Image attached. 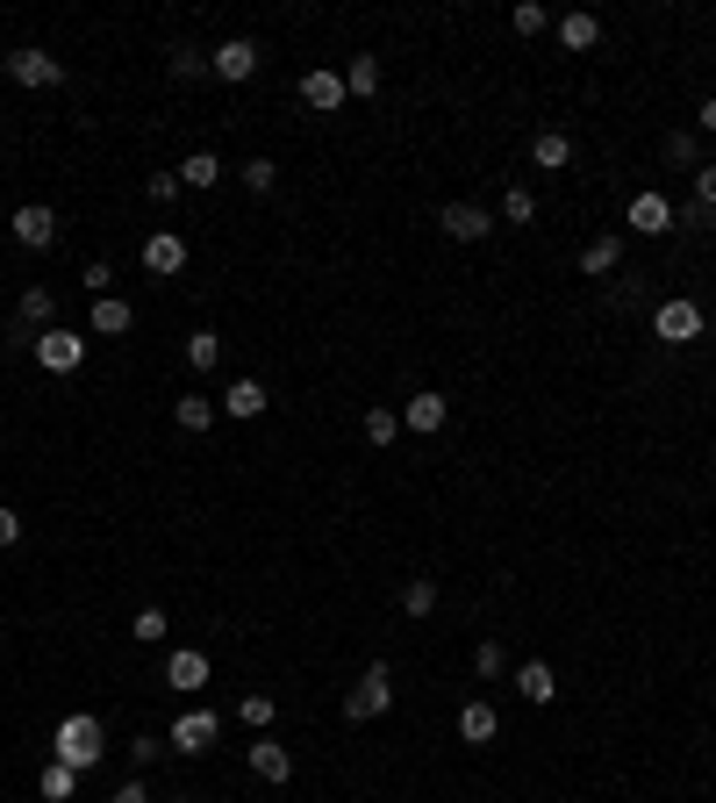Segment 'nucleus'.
Segmentation results:
<instances>
[{
  "label": "nucleus",
  "instance_id": "0eeeda50",
  "mask_svg": "<svg viewBox=\"0 0 716 803\" xmlns=\"http://www.w3.org/2000/svg\"><path fill=\"white\" fill-rule=\"evenodd\" d=\"M216 732H222L216 710H179V718H173V739H165V747H179V753H208V747H216Z\"/></svg>",
  "mask_w": 716,
  "mask_h": 803
},
{
  "label": "nucleus",
  "instance_id": "4c0bfd02",
  "mask_svg": "<svg viewBox=\"0 0 716 803\" xmlns=\"http://www.w3.org/2000/svg\"><path fill=\"white\" fill-rule=\"evenodd\" d=\"M695 208H703V216H716V165H703V173H695Z\"/></svg>",
  "mask_w": 716,
  "mask_h": 803
},
{
  "label": "nucleus",
  "instance_id": "f3484780",
  "mask_svg": "<svg viewBox=\"0 0 716 803\" xmlns=\"http://www.w3.org/2000/svg\"><path fill=\"white\" fill-rule=\"evenodd\" d=\"M445 416H452V402H445V395H416V402L402 409V423H408V431H416V437L445 431Z\"/></svg>",
  "mask_w": 716,
  "mask_h": 803
},
{
  "label": "nucleus",
  "instance_id": "2eb2a0df",
  "mask_svg": "<svg viewBox=\"0 0 716 803\" xmlns=\"http://www.w3.org/2000/svg\"><path fill=\"white\" fill-rule=\"evenodd\" d=\"M495 732H501L495 703H480V696H474V703L459 710V739H466V747H495Z\"/></svg>",
  "mask_w": 716,
  "mask_h": 803
},
{
  "label": "nucleus",
  "instance_id": "72a5a7b5",
  "mask_svg": "<svg viewBox=\"0 0 716 803\" xmlns=\"http://www.w3.org/2000/svg\"><path fill=\"white\" fill-rule=\"evenodd\" d=\"M474 675H480V681L509 675V660H501V646H495V639H480V646H474Z\"/></svg>",
  "mask_w": 716,
  "mask_h": 803
},
{
  "label": "nucleus",
  "instance_id": "c85d7f7f",
  "mask_svg": "<svg viewBox=\"0 0 716 803\" xmlns=\"http://www.w3.org/2000/svg\"><path fill=\"white\" fill-rule=\"evenodd\" d=\"M272 710H280V703H272V696H266V689H251V696H237V718H243V724H251V732H266V724H272Z\"/></svg>",
  "mask_w": 716,
  "mask_h": 803
},
{
  "label": "nucleus",
  "instance_id": "2f4dec72",
  "mask_svg": "<svg viewBox=\"0 0 716 803\" xmlns=\"http://www.w3.org/2000/svg\"><path fill=\"white\" fill-rule=\"evenodd\" d=\"M216 359H222V338H216V330H194V338H187V367H216Z\"/></svg>",
  "mask_w": 716,
  "mask_h": 803
},
{
  "label": "nucleus",
  "instance_id": "1a4fd4ad",
  "mask_svg": "<svg viewBox=\"0 0 716 803\" xmlns=\"http://www.w3.org/2000/svg\"><path fill=\"white\" fill-rule=\"evenodd\" d=\"M623 223H631V230H645V237H666L674 230V202H666V194H631V208H623Z\"/></svg>",
  "mask_w": 716,
  "mask_h": 803
},
{
  "label": "nucleus",
  "instance_id": "a19ab883",
  "mask_svg": "<svg viewBox=\"0 0 716 803\" xmlns=\"http://www.w3.org/2000/svg\"><path fill=\"white\" fill-rule=\"evenodd\" d=\"M666 158H674V165H695V136L674 130V136H666Z\"/></svg>",
  "mask_w": 716,
  "mask_h": 803
},
{
  "label": "nucleus",
  "instance_id": "7ed1b4c3",
  "mask_svg": "<svg viewBox=\"0 0 716 803\" xmlns=\"http://www.w3.org/2000/svg\"><path fill=\"white\" fill-rule=\"evenodd\" d=\"M652 338H660V344H688V338H703V301H688V295L660 301V316H652Z\"/></svg>",
  "mask_w": 716,
  "mask_h": 803
},
{
  "label": "nucleus",
  "instance_id": "473e14b6",
  "mask_svg": "<svg viewBox=\"0 0 716 803\" xmlns=\"http://www.w3.org/2000/svg\"><path fill=\"white\" fill-rule=\"evenodd\" d=\"M165 65H173V80H201V72H208V51H194V43H179V51L165 58Z\"/></svg>",
  "mask_w": 716,
  "mask_h": 803
},
{
  "label": "nucleus",
  "instance_id": "4468645a",
  "mask_svg": "<svg viewBox=\"0 0 716 803\" xmlns=\"http://www.w3.org/2000/svg\"><path fill=\"white\" fill-rule=\"evenodd\" d=\"M216 409H222V416H237V423H251V416H266V388L237 373V381L222 388V402H216Z\"/></svg>",
  "mask_w": 716,
  "mask_h": 803
},
{
  "label": "nucleus",
  "instance_id": "aec40b11",
  "mask_svg": "<svg viewBox=\"0 0 716 803\" xmlns=\"http://www.w3.org/2000/svg\"><path fill=\"white\" fill-rule=\"evenodd\" d=\"M616 266H623V237H588V251H581L588 280H602V272H616Z\"/></svg>",
  "mask_w": 716,
  "mask_h": 803
},
{
  "label": "nucleus",
  "instance_id": "423d86ee",
  "mask_svg": "<svg viewBox=\"0 0 716 803\" xmlns=\"http://www.w3.org/2000/svg\"><path fill=\"white\" fill-rule=\"evenodd\" d=\"M208 72H216V80H230V86H243V80L258 72V43H251V37L216 43V51H208Z\"/></svg>",
  "mask_w": 716,
  "mask_h": 803
},
{
  "label": "nucleus",
  "instance_id": "c756f323",
  "mask_svg": "<svg viewBox=\"0 0 716 803\" xmlns=\"http://www.w3.org/2000/svg\"><path fill=\"white\" fill-rule=\"evenodd\" d=\"M402 437V416L394 409H365V445H394Z\"/></svg>",
  "mask_w": 716,
  "mask_h": 803
},
{
  "label": "nucleus",
  "instance_id": "6ab92c4d",
  "mask_svg": "<svg viewBox=\"0 0 716 803\" xmlns=\"http://www.w3.org/2000/svg\"><path fill=\"white\" fill-rule=\"evenodd\" d=\"M559 43H567V51H595V43H602V22H595L588 8L559 14Z\"/></svg>",
  "mask_w": 716,
  "mask_h": 803
},
{
  "label": "nucleus",
  "instance_id": "37998d69",
  "mask_svg": "<svg viewBox=\"0 0 716 803\" xmlns=\"http://www.w3.org/2000/svg\"><path fill=\"white\" fill-rule=\"evenodd\" d=\"M0 545H22V517L14 509H0Z\"/></svg>",
  "mask_w": 716,
  "mask_h": 803
},
{
  "label": "nucleus",
  "instance_id": "f704fd0d",
  "mask_svg": "<svg viewBox=\"0 0 716 803\" xmlns=\"http://www.w3.org/2000/svg\"><path fill=\"white\" fill-rule=\"evenodd\" d=\"M129 639H144V646H158V639H165V610H158V603H151V610H136Z\"/></svg>",
  "mask_w": 716,
  "mask_h": 803
},
{
  "label": "nucleus",
  "instance_id": "412c9836",
  "mask_svg": "<svg viewBox=\"0 0 716 803\" xmlns=\"http://www.w3.org/2000/svg\"><path fill=\"white\" fill-rule=\"evenodd\" d=\"M516 689H523V703H552L559 681H552V668H544V660H523V668H516Z\"/></svg>",
  "mask_w": 716,
  "mask_h": 803
},
{
  "label": "nucleus",
  "instance_id": "c03bdc74",
  "mask_svg": "<svg viewBox=\"0 0 716 803\" xmlns=\"http://www.w3.org/2000/svg\"><path fill=\"white\" fill-rule=\"evenodd\" d=\"M108 803H151V790H144V782H122V790H115Z\"/></svg>",
  "mask_w": 716,
  "mask_h": 803
},
{
  "label": "nucleus",
  "instance_id": "cd10ccee",
  "mask_svg": "<svg viewBox=\"0 0 716 803\" xmlns=\"http://www.w3.org/2000/svg\"><path fill=\"white\" fill-rule=\"evenodd\" d=\"M402 610H408V617H430V610H437V581H430V574H416V581L402 588Z\"/></svg>",
  "mask_w": 716,
  "mask_h": 803
},
{
  "label": "nucleus",
  "instance_id": "a878e982",
  "mask_svg": "<svg viewBox=\"0 0 716 803\" xmlns=\"http://www.w3.org/2000/svg\"><path fill=\"white\" fill-rule=\"evenodd\" d=\"M222 179V158L216 151H187V165H179V187H216Z\"/></svg>",
  "mask_w": 716,
  "mask_h": 803
},
{
  "label": "nucleus",
  "instance_id": "f03ea898",
  "mask_svg": "<svg viewBox=\"0 0 716 803\" xmlns=\"http://www.w3.org/2000/svg\"><path fill=\"white\" fill-rule=\"evenodd\" d=\"M387 660H373V668H365L359 675V689H344V718H352V724H365V718H380V710H387L394 703V689H387Z\"/></svg>",
  "mask_w": 716,
  "mask_h": 803
},
{
  "label": "nucleus",
  "instance_id": "dca6fc26",
  "mask_svg": "<svg viewBox=\"0 0 716 803\" xmlns=\"http://www.w3.org/2000/svg\"><path fill=\"white\" fill-rule=\"evenodd\" d=\"M251 775L258 782H287V775H294V753H287L280 739H258V747H251Z\"/></svg>",
  "mask_w": 716,
  "mask_h": 803
},
{
  "label": "nucleus",
  "instance_id": "9b49d317",
  "mask_svg": "<svg viewBox=\"0 0 716 803\" xmlns=\"http://www.w3.org/2000/svg\"><path fill=\"white\" fill-rule=\"evenodd\" d=\"M301 101H309V109H315V115H338V109H344V101H352V94H344V72H330V65H315V72H301Z\"/></svg>",
  "mask_w": 716,
  "mask_h": 803
},
{
  "label": "nucleus",
  "instance_id": "79ce46f5",
  "mask_svg": "<svg viewBox=\"0 0 716 803\" xmlns=\"http://www.w3.org/2000/svg\"><path fill=\"white\" fill-rule=\"evenodd\" d=\"M144 194H151V202H173V194H179V173H151Z\"/></svg>",
  "mask_w": 716,
  "mask_h": 803
},
{
  "label": "nucleus",
  "instance_id": "39448f33",
  "mask_svg": "<svg viewBox=\"0 0 716 803\" xmlns=\"http://www.w3.org/2000/svg\"><path fill=\"white\" fill-rule=\"evenodd\" d=\"M37 367L43 373H80L86 367V338H80V330H43V338H37Z\"/></svg>",
  "mask_w": 716,
  "mask_h": 803
},
{
  "label": "nucleus",
  "instance_id": "393cba45",
  "mask_svg": "<svg viewBox=\"0 0 716 803\" xmlns=\"http://www.w3.org/2000/svg\"><path fill=\"white\" fill-rule=\"evenodd\" d=\"M344 94H352V101H373L380 94V58H352V65H344Z\"/></svg>",
  "mask_w": 716,
  "mask_h": 803
},
{
  "label": "nucleus",
  "instance_id": "6e6552de",
  "mask_svg": "<svg viewBox=\"0 0 716 803\" xmlns=\"http://www.w3.org/2000/svg\"><path fill=\"white\" fill-rule=\"evenodd\" d=\"M437 223H445L452 245H480V237L495 230V216H487L480 202H445V216H437Z\"/></svg>",
  "mask_w": 716,
  "mask_h": 803
},
{
  "label": "nucleus",
  "instance_id": "e433bc0d",
  "mask_svg": "<svg viewBox=\"0 0 716 803\" xmlns=\"http://www.w3.org/2000/svg\"><path fill=\"white\" fill-rule=\"evenodd\" d=\"M501 216H509V223H530V216H538V202H530V187H509V194H501Z\"/></svg>",
  "mask_w": 716,
  "mask_h": 803
},
{
  "label": "nucleus",
  "instance_id": "b1692460",
  "mask_svg": "<svg viewBox=\"0 0 716 803\" xmlns=\"http://www.w3.org/2000/svg\"><path fill=\"white\" fill-rule=\"evenodd\" d=\"M72 790H80V768H65V761L43 768V782H37V796H43V803H72Z\"/></svg>",
  "mask_w": 716,
  "mask_h": 803
},
{
  "label": "nucleus",
  "instance_id": "c9c22d12",
  "mask_svg": "<svg viewBox=\"0 0 716 803\" xmlns=\"http://www.w3.org/2000/svg\"><path fill=\"white\" fill-rule=\"evenodd\" d=\"M272 179H280V165H272V158H251V165H243V187H251V194H272Z\"/></svg>",
  "mask_w": 716,
  "mask_h": 803
},
{
  "label": "nucleus",
  "instance_id": "f8f14e48",
  "mask_svg": "<svg viewBox=\"0 0 716 803\" xmlns=\"http://www.w3.org/2000/svg\"><path fill=\"white\" fill-rule=\"evenodd\" d=\"M144 272H158V280H173V272H187V237H179V230H158V237H144Z\"/></svg>",
  "mask_w": 716,
  "mask_h": 803
},
{
  "label": "nucleus",
  "instance_id": "9d476101",
  "mask_svg": "<svg viewBox=\"0 0 716 803\" xmlns=\"http://www.w3.org/2000/svg\"><path fill=\"white\" fill-rule=\"evenodd\" d=\"M14 245H22V251H51V245H58V216H51L43 202L14 208Z\"/></svg>",
  "mask_w": 716,
  "mask_h": 803
},
{
  "label": "nucleus",
  "instance_id": "bb28decb",
  "mask_svg": "<svg viewBox=\"0 0 716 803\" xmlns=\"http://www.w3.org/2000/svg\"><path fill=\"white\" fill-rule=\"evenodd\" d=\"M94 330H101V338H122V330H129V301H122V295H101L94 301Z\"/></svg>",
  "mask_w": 716,
  "mask_h": 803
},
{
  "label": "nucleus",
  "instance_id": "a211bd4d",
  "mask_svg": "<svg viewBox=\"0 0 716 803\" xmlns=\"http://www.w3.org/2000/svg\"><path fill=\"white\" fill-rule=\"evenodd\" d=\"M165 681H173V689H208V653H194V646H179V653L165 660Z\"/></svg>",
  "mask_w": 716,
  "mask_h": 803
},
{
  "label": "nucleus",
  "instance_id": "ddd939ff",
  "mask_svg": "<svg viewBox=\"0 0 716 803\" xmlns=\"http://www.w3.org/2000/svg\"><path fill=\"white\" fill-rule=\"evenodd\" d=\"M530 165H538V173H567L573 165V136L567 130H538L530 136Z\"/></svg>",
  "mask_w": 716,
  "mask_h": 803
},
{
  "label": "nucleus",
  "instance_id": "5701e85b",
  "mask_svg": "<svg viewBox=\"0 0 716 803\" xmlns=\"http://www.w3.org/2000/svg\"><path fill=\"white\" fill-rule=\"evenodd\" d=\"M51 316H58V295H51V287H29V295H22V330H37V338H43Z\"/></svg>",
  "mask_w": 716,
  "mask_h": 803
},
{
  "label": "nucleus",
  "instance_id": "20e7f679",
  "mask_svg": "<svg viewBox=\"0 0 716 803\" xmlns=\"http://www.w3.org/2000/svg\"><path fill=\"white\" fill-rule=\"evenodd\" d=\"M8 80L29 86V94H51V86H65V65H58L51 51H37V43H29V51L8 58Z\"/></svg>",
  "mask_w": 716,
  "mask_h": 803
},
{
  "label": "nucleus",
  "instance_id": "a18cd8bd",
  "mask_svg": "<svg viewBox=\"0 0 716 803\" xmlns=\"http://www.w3.org/2000/svg\"><path fill=\"white\" fill-rule=\"evenodd\" d=\"M703 130H709V136H716V94H709V101H703Z\"/></svg>",
  "mask_w": 716,
  "mask_h": 803
},
{
  "label": "nucleus",
  "instance_id": "7c9ffc66",
  "mask_svg": "<svg viewBox=\"0 0 716 803\" xmlns=\"http://www.w3.org/2000/svg\"><path fill=\"white\" fill-rule=\"evenodd\" d=\"M509 22H516V37H544V29H552V14H544L538 0H516V8H509Z\"/></svg>",
  "mask_w": 716,
  "mask_h": 803
},
{
  "label": "nucleus",
  "instance_id": "f257e3e1",
  "mask_svg": "<svg viewBox=\"0 0 716 803\" xmlns=\"http://www.w3.org/2000/svg\"><path fill=\"white\" fill-rule=\"evenodd\" d=\"M51 753H58L65 768H80V775H86V768H94L101 753H108V739H101V718H86V710H72V718H58V732H51Z\"/></svg>",
  "mask_w": 716,
  "mask_h": 803
},
{
  "label": "nucleus",
  "instance_id": "ea45409f",
  "mask_svg": "<svg viewBox=\"0 0 716 803\" xmlns=\"http://www.w3.org/2000/svg\"><path fill=\"white\" fill-rule=\"evenodd\" d=\"M158 753H165V739H129V761H136V768H151Z\"/></svg>",
  "mask_w": 716,
  "mask_h": 803
},
{
  "label": "nucleus",
  "instance_id": "58836bf2",
  "mask_svg": "<svg viewBox=\"0 0 716 803\" xmlns=\"http://www.w3.org/2000/svg\"><path fill=\"white\" fill-rule=\"evenodd\" d=\"M80 280H86V287H94V301H101V295H108V280H115V266H108V259H94V266H86V272H80Z\"/></svg>",
  "mask_w": 716,
  "mask_h": 803
},
{
  "label": "nucleus",
  "instance_id": "4be33fe9",
  "mask_svg": "<svg viewBox=\"0 0 716 803\" xmlns=\"http://www.w3.org/2000/svg\"><path fill=\"white\" fill-rule=\"evenodd\" d=\"M173 423H179L187 437H201L208 423H216V402H208V395H179V402H173Z\"/></svg>",
  "mask_w": 716,
  "mask_h": 803
}]
</instances>
